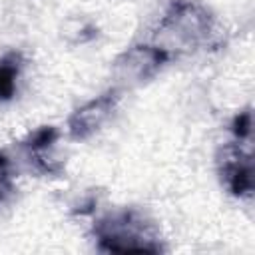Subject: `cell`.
Returning <instances> with one entry per match:
<instances>
[{
    "label": "cell",
    "instance_id": "cell-7",
    "mask_svg": "<svg viewBox=\"0 0 255 255\" xmlns=\"http://www.w3.org/2000/svg\"><path fill=\"white\" fill-rule=\"evenodd\" d=\"M251 112H243L235 118V124H233V133H235V139L239 141H247L251 137Z\"/></svg>",
    "mask_w": 255,
    "mask_h": 255
},
{
    "label": "cell",
    "instance_id": "cell-1",
    "mask_svg": "<svg viewBox=\"0 0 255 255\" xmlns=\"http://www.w3.org/2000/svg\"><path fill=\"white\" fill-rule=\"evenodd\" d=\"M100 251L108 253H159L163 251L155 225L135 209H118L94 225Z\"/></svg>",
    "mask_w": 255,
    "mask_h": 255
},
{
    "label": "cell",
    "instance_id": "cell-6",
    "mask_svg": "<svg viewBox=\"0 0 255 255\" xmlns=\"http://www.w3.org/2000/svg\"><path fill=\"white\" fill-rule=\"evenodd\" d=\"M20 54L12 52L0 60V100H10L16 92V80L20 74Z\"/></svg>",
    "mask_w": 255,
    "mask_h": 255
},
{
    "label": "cell",
    "instance_id": "cell-5",
    "mask_svg": "<svg viewBox=\"0 0 255 255\" xmlns=\"http://www.w3.org/2000/svg\"><path fill=\"white\" fill-rule=\"evenodd\" d=\"M217 163L225 187L237 197H251L253 163H251V151L243 147V141L235 139L233 143H227L221 149Z\"/></svg>",
    "mask_w": 255,
    "mask_h": 255
},
{
    "label": "cell",
    "instance_id": "cell-2",
    "mask_svg": "<svg viewBox=\"0 0 255 255\" xmlns=\"http://www.w3.org/2000/svg\"><path fill=\"white\" fill-rule=\"evenodd\" d=\"M213 26V14L201 2L171 0L159 20V36L177 48H195L211 38Z\"/></svg>",
    "mask_w": 255,
    "mask_h": 255
},
{
    "label": "cell",
    "instance_id": "cell-3",
    "mask_svg": "<svg viewBox=\"0 0 255 255\" xmlns=\"http://www.w3.org/2000/svg\"><path fill=\"white\" fill-rule=\"evenodd\" d=\"M173 58L169 50L159 44H133L124 50L112 64V74L118 80L116 88H133L155 78L163 66Z\"/></svg>",
    "mask_w": 255,
    "mask_h": 255
},
{
    "label": "cell",
    "instance_id": "cell-4",
    "mask_svg": "<svg viewBox=\"0 0 255 255\" xmlns=\"http://www.w3.org/2000/svg\"><path fill=\"white\" fill-rule=\"evenodd\" d=\"M120 94H122L120 88H112V90L100 94L98 98L86 102L84 106H80L76 112H72L68 118L70 137L76 141H84V139L92 137L94 133H98L102 129V126L112 118L114 110L118 108Z\"/></svg>",
    "mask_w": 255,
    "mask_h": 255
}]
</instances>
